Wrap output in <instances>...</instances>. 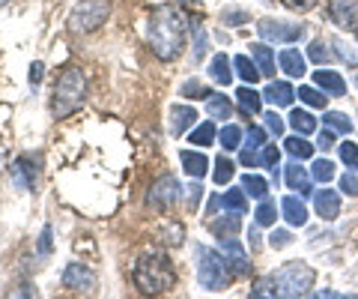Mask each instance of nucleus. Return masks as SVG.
<instances>
[{
    "mask_svg": "<svg viewBox=\"0 0 358 299\" xmlns=\"http://www.w3.org/2000/svg\"><path fill=\"white\" fill-rule=\"evenodd\" d=\"M209 75H212V78H215L218 84H230V81H233V66H230L227 54H215V57H212Z\"/></svg>",
    "mask_w": 358,
    "mask_h": 299,
    "instance_id": "obj_22",
    "label": "nucleus"
},
{
    "mask_svg": "<svg viewBox=\"0 0 358 299\" xmlns=\"http://www.w3.org/2000/svg\"><path fill=\"white\" fill-rule=\"evenodd\" d=\"M329 18L341 30H358V0H329Z\"/></svg>",
    "mask_w": 358,
    "mask_h": 299,
    "instance_id": "obj_9",
    "label": "nucleus"
},
{
    "mask_svg": "<svg viewBox=\"0 0 358 299\" xmlns=\"http://www.w3.org/2000/svg\"><path fill=\"white\" fill-rule=\"evenodd\" d=\"M281 209H284V218L289 221L293 228H305L308 221V207L301 201V195H287L281 201Z\"/></svg>",
    "mask_w": 358,
    "mask_h": 299,
    "instance_id": "obj_11",
    "label": "nucleus"
},
{
    "mask_svg": "<svg viewBox=\"0 0 358 299\" xmlns=\"http://www.w3.org/2000/svg\"><path fill=\"white\" fill-rule=\"evenodd\" d=\"M39 78H42V66L36 63V66H33V69H30V81H33V84H36Z\"/></svg>",
    "mask_w": 358,
    "mask_h": 299,
    "instance_id": "obj_53",
    "label": "nucleus"
},
{
    "mask_svg": "<svg viewBox=\"0 0 358 299\" xmlns=\"http://www.w3.org/2000/svg\"><path fill=\"white\" fill-rule=\"evenodd\" d=\"M221 249H224V258H227V260L233 263V270H236L239 275H245V272L251 270L248 258H245V249H242L233 237H221Z\"/></svg>",
    "mask_w": 358,
    "mask_h": 299,
    "instance_id": "obj_12",
    "label": "nucleus"
},
{
    "mask_svg": "<svg viewBox=\"0 0 358 299\" xmlns=\"http://www.w3.org/2000/svg\"><path fill=\"white\" fill-rule=\"evenodd\" d=\"M179 93H182V96H188V99H209L212 96V90H209V87L206 84H200V81H185L182 87H179Z\"/></svg>",
    "mask_w": 358,
    "mask_h": 299,
    "instance_id": "obj_39",
    "label": "nucleus"
},
{
    "mask_svg": "<svg viewBox=\"0 0 358 299\" xmlns=\"http://www.w3.org/2000/svg\"><path fill=\"white\" fill-rule=\"evenodd\" d=\"M313 209H317V216L322 221H331L341 216V195L331 192V189H320L313 195Z\"/></svg>",
    "mask_w": 358,
    "mask_h": 299,
    "instance_id": "obj_10",
    "label": "nucleus"
},
{
    "mask_svg": "<svg viewBox=\"0 0 358 299\" xmlns=\"http://www.w3.org/2000/svg\"><path fill=\"white\" fill-rule=\"evenodd\" d=\"M233 63H236V72H239V78L245 84H257V78H260V66H257L251 57H245V54H239V57H233Z\"/></svg>",
    "mask_w": 358,
    "mask_h": 299,
    "instance_id": "obj_28",
    "label": "nucleus"
},
{
    "mask_svg": "<svg viewBox=\"0 0 358 299\" xmlns=\"http://www.w3.org/2000/svg\"><path fill=\"white\" fill-rule=\"evenodd\" d=\"M206 111L215 120H230V114H233V102L224 93H212L209 99H206Z\"/></svg>",
    "mask_w": 358,
    "mask_h": 299,
    "instance_id": "obj_26",
    "label": "nucleus"
},
{
    "mask_svg": "<svg viewBox=\"0 0 358 299\" xmlns=\"http://www.w3.org/2000/svg\"><path fill=\"white\" fill-rule=\"evenodd\" d=\"M331 144H334V132H331V129L322 132V135H320V150H322V153L331 150Z\"/></svg>",
    "mask_w": 358,
    "mask_h": 299,
    "instance_id": "obj_50",
    "label": "nucleus"
},
{
    "mask_svg": "<svg viewBox=\"0 0 358 299\" xmlns=\"http://www.w3.org/2000/svg\"><path fill=\"white\" fill-rule=\"evenodd\" d=\"M197 201H200V186L194 183L192 189H188V207H192V209H197Z\"/></svg>",
    "mask_w": 358,
    "mask_h": 299,
    "instance_id": "obj_52",
    "label": "nucleus"
},
{
    "mask_svg": "<svg viewBox=\"0 0 358 299\" xmlns=\"http://www.w3.org/2000/svg\"><path fill=\"white\" fill-rule=\"evenodd\" d=\"M87 99V78L78 66H66L60 72L57 84H54V114L57 117H69Z\"/></svg>",
    "mask_w": 358,
    "mask_h": 299,
    "instance_id": "obj_3",
    "label": "nucleus"
},
{
    "mask_svg": "<svg viewBox=\"0 0 358 299\" xmlns=\"http://www.w3.org/2000/svg\"><path fill=\"white\" fill-rule=\"evenodd\" d=\"M179 4H185V6H197L200 0H179Z\"/></svg>",
    "mask_w": 358,
    "mask_h": 299,
    "instance_id": "obj_54",
    "label": "nucleus"
},
{
    "mask_svg": "<svg viewBox=\"0 0 358 299\" xmlns=\"http://www.w3.org/2000/svg\"><path fill=\"white\" fill-rule=\"evenodd\" d=\"M299 99L305 102L308 108H326V93L322 90H313V87H299Z\"/></svg>",
    "mask_w": 358,
    "mask_h": 299,
    "instance_id": "obj_36",
    "label": "nucleus"
},
{
    "mask_svg": "<svg viewBox=\"0 0 358 299\" xmlns=\"http://www.w3.org/2000/svg\"><path fill=\"white\" fill-rule=\"evenodd\" d=\"M63 284L72 287V291H90V287H93V275H90V270L81 267V263H69L63 272Z\"/></svg>",
    "mask_w": 358,
    "mask_h": 299,
    "instance_id": "obj_15",
    "label": "nucleus"
},
{
    "mask_svg": "<svg viewBox=\"0 0 358 299\" xmlns=\"http://www.w3.org/2000/svg\"><path fill=\"white\" fill-rule=\"evenodd\" d=\"M266 99L275 108H289V105H293V99H296V87L287 84V81H272L266 87Z\"/></svg>",
    "mask_w": 358,
    "mask_h": 299,
    "instance_id": "obj_14",
    "label": "nucleus"
},
{
    "mask_svg": "<svg viewBox=\"0 0 358 299\" xmlns=\"http://www.w3.org/2000/svg\"><path fill=\"white\" fill-rule=\"evenodd\" d=\"M239 213H230V216H221V218H215V221H212V225H209V230H212V234H215V237H236L239 234Z\"/></svg>",
    "mask_w": 358,
    "mask_h": 299,
    "instance_id": "obj_24",
    "label": "nucleus"
},
{
    "mask_svg": "<svg viewBox=\"0 0 358 299\" xmlns=\"http://www.w3.org/2000/svg\"><path fill=\"white\" fill-rule=\"evenodd\" d=\"M188 25L173 6H159L150 15V46L159 60H176L185 51Z\"/></svg>",
    "mask_w": 358,
    "mask_h": 299,
    "instance_id": "obj_1",
    "label": "nucleus"
},
{
    "mask_svg": "<svg viewBox=\"0 0 358 299\" xmlns=\"http://www.w3.org/2000/svg\"><path fill=\"white\" fill-rule=\"evenodd\" d=\"M179 192H182V189H179V183L173 180V176H162V180H155L152 189L147 192V204L152 209H167V207L176 204Z\"/></svg>",
    "mask_w": 358,
    "mask_h": 299,
    "instance_id": "obj_8",
    "label": "nucleus"
},
{
    "mask_svg": "<svg viewBox=\"0 0 358 299\" xmlns=\"http://www.w3.org/2000/svg\"><path fill=\"white\" fill-rule=\"evenodd\" d=\"M3 4H6V0H0V6H3Z\"/></svg>",
    "mask_w": 358,
    "mask_h": 299,
    "instance_id": "obj_55",
    "label": "nucleus"
},
{
    "mask_svg": "<svg viewBox=\"0 0 358 299\" xmlns=\"http://www.w3.org/2000/svg\"><path fill=\"white\" fill-rule=\"evenodd\" d=\"M251 57L257 60V66H260V72L266 75V78H275V54L268 51L263 42H254L251 46Z\"/></svg>",
    "mask_w": 358,
    "mask_h": 299,
    "instance_id": "obj_21",
    "label": "nucleus"
},
{
    "mask_svg": "<svg viewBox=\"0 0 358 299\" xmlns=\"http://www.w3.org/2000/svg\"><path fill=\"white\" fill-rule=\"evenodd\" d=\"M355 33H358V30H355Z\"/></svg>",
    "mask_w": 358,
    "mask_h": 299,
    "instance_id": "obj_56",
    "label": "nucleus"
},
{
    "mask_svg": "<svg viewBox=\"0 0 358 299\" xmlns=\"http://www.w3.org/2000/svg\"><path fill=\"white\" fill-rule=\"evenodd\" d=\"M266 129L275 132V135H281V132H284V120L278 117L275 111H268V114H266Z\"/></svg>",
    "mask_w": 358,
    "mask_h": 299,
    "instance_id": "obj_47",
    "label": "nucleus"
},
{
    "mask_svg": "<svg viewBox=\"0 0 358 299\" xmlns=\"http://www.w3.org/2000/svg\"><path fill=\"white\" fill-rule=\"evenodd\" d=\"M313 84H320V90L329 93V96H343L346 93L343 78L338 72H331V69H320L317 75H313Z\"/></svg>",
    "mask_w": 358,
    "mask_h": 299,
    "instance_id": "obj_18",
    "label": "nucleus"
},
{
    "mask_svg": "<svg viewBox=\"0 0 358 299\" xmlns=\"http://www.w3.org/2000/svg\"><path fill=\"white\" fill-rule=\"evenodd\" d=\"M245 135H248V147H245V150H251V153H263V147H266V129L251 126L248 132H245ZM260 159H263V156H260Z\"/></svg>",
    "mask_w": 358,
    "mask_h": 299,
    "instance_id": "obj_40",
    "label": "nucleus"
},
{
    "mask_svg": "<svg viewBox=\"0 0 358 299\" xmlns=\"http://www.w3.org/2000/svg\"><path fill=\"white\" fill-rule=\"evenodd\" d=\"M268 239H272V246H287V242L293 239V234H289V230H272Z\"/></svg>",
    "mask_w": 358,
    "mask_h": 299,
    "instance_id": "obj_48",
    "label": "nucleus"
},
{
    "mask_svg": "<svg viewBox=\"0 0 358 299\" xmlns=\"http://www.w3.org/2000/svg\"><path fill=\"white\" fill-rule=\"evenodd\" d=\"M212 180H215L218 186H227L233 180V162H230V156H218L215 159V174H212Z\"/></svg>",
    "mask_w": 358,
    "mask_h": 299,
    "instance_id": "obj_35",
    "label": "nucleus"
},
{
    "mask_svg": "<svg viewBox=\"0 0 358 299\" xmlns=\"http://www.w3.org/2000/svg\"><path fill=\"white\" fill-rule=\"evenodd\" d=\"M242 189H245V195L263 201V197L268 195V180H266V176H260V174H245L242 176Z\"/></svg>",
    "mask_w": 358,
    "mask_h": 299,
    "instance_id": "obj_27",
    "label": "nucleus"
},
{
    "mask_svg": "<svg viewBox=\"0 0 358 299\" xmlns=\"http://www.w3.org/2000/svg\"><path fill=\"white\" fill-rule=\"evenodd\" d=\"M242 21H248V15H242L239 9H230V13H224V25H242Z\"/></svg>",
    "mask_w": 358,
    "mask_h": 299,
    "instance_id": "obj_49",
    "label": "nucleus"
},
{
    "mask_svg": "<svg viewBox=\"0 0 358 299\" xmlns=\"http://www.w3.org/2000/svg\"><path fill=\"white\" fill-rule=\"evenodd\" d=\"M13 174H15V180L24 186V189H36V162H33L30 156H21L15 165H13Z\"/></svg>",
    "mask_w": 358,
    "mask_h": 299,
    "instance_id": "obj_20",
    "label": "nucleus"
},
{
    "mask_svg": "<svg viewBox=\"0 0 358 299\" xmlns=\"http://www.w3.org/2000/svg\"><path fill=\"white\" fill-rule=\"evenodd\" d=\"M308 57H310V63H317V66H326V63L331 60V54H329V48L322 46V42H310V48H308Z\"/></svg>",
    "mask_w": 358,
    "mask_h": 299,
    "instance_id": "obj_41",
    "label": "nucleus"
},
{
    "mask_svg": "<svg viewBox=\"0 0 358 299\" xmlns=\"http://www.w3.org/2000/svg\"><path fill=\"white\" fill-rule=\"evenodd\" d=\"M254 221H257L260 228H275V221H278L275 201H266V197H263V204L254 209Z\"/></svg>",
    "mask_w": 358,
    "mask_h": 299,
    "instance_id": "obj_33",
    "label": "nucleus"
},
{
    "mask_svg": "<svg viewBox=\"0 0 358 299\" xmlns=\"http://www.w3.org/2000/svg\"><path fill=\"white\" fill-rule=\"evenodd\" d=\"M176 281L173 263L164 251H143L138 258V267H134V284H138L141 293H164L171 291Z\"/></svg>",
    "mask_w": 358,
    "mask_h": 299,
    "instance_id": "obj_2",
    "label": "nucleus"
},
{
    "mask_svg": "<svg viewBox=\"0 0 358 299\" xmlns=\"http://www.w3.org/2000/svg\"><path fill=\"white\" fill-rule=\"evenodd\" d=\"M310 176L326 186L329 180H334V165L329 159H317V162H313V168H310Z\"/></svg>",
    "mask_w": 358,
    "mask_h": 299,
    "instance_id": "obj_37",
    "label": "nucleus"
},
{
    "mask_svg": "<svg viewBox=\"0 0 358 299\" xmlns=\"http://www.w3.org/2000/svg\"><path fill=\"white\" fill-rule=\"evenodd\" d=\"M338 153H341V162L346 165V168H350V171H358V144L343 141Z\"/></svg>",
    "mask_w": 358,
    "mask_h": 299,
    "instance_id": "obj_38",
    "label": "nucleus"
},
{
    "mask_svg": "<svg viewBox=\"0 0 358 299\" xmlns=\"http://www.w3.org/2000/svg\"><path fill=\"white\" fill-rule=\"evenodd\" d=\"M322 126L331 129L334 135H350V132H352V120L346 114H341V111H326V114H322Z\"/></svg>",
    "mask_w": 358,
    "mask_h": 299,
    "instance_id": "obj_23",
    "label": "nucleus"
},
{
    "mask_svg": "<svg viewBox=\"0 0 358 299\" xmlns=\"http://www.w3.org/2000/svg\"><path fill=\"white\" fill-rule=\"evenodd\" d=\"M268 279H272L275 296H301L313 287V279H317V275H313V270L305 260H287L268 275Z\"/></svg>",
    "mask_w": 358,
    "mask_h": 299,
    "instance_id": "obj_4",
    "label": "nucleus"
},
{
    "mask_svg": "<svg viewBox=\"0 0 358 299\" xmlns=\"http://www.w3.org/2000/svg\"><path fill=\"white\" fill-rule=\"evenodd\" d=\"M334 51H338V57H341L343 63H350V66H355V63H358V54H355L350 46H346V42H341V39H338V42H334Z\"/></svg>",
    "mask_w": 358,
    "mask_h": 299,
    "instance_id": "obj_43",
    "label": "nucleus"
},
{
    "mask_svg": "<svg viewBox=\"0 0 358 299\" xmlns=\"http://www.w3.org/2000/svg\"><path fill=\"white\" fill-rule=\"evenodd\" d=\"M260 156H263V165H266V168H272V171H278V162H281V150H278V147H275V144H266V147H263V153H260Z\"/></svg>",
    "mask_w": 358,
    "mask_h": 299,
    "instance_id": "obj_42",
    "label": "nucleus"
},
{
    "mask_svg": "<svg viewBox=\"0 0 358 299\" xmlns=\"http://www.w3.org/2000/svg\"><path fill=\"white\" fill-rule=\"evenodd\" d=\"M200 284L206 291H224L230 284V267L224 254L212 249H200Z\"/></svg>",
    "mask_w": 358,
    "mask_h": 299,
    "instance_id": "obj_6",
    "label": "nucleus"
},
{
    "mask_svg": "<svg viewBox=\"0 0 358 299\" xmlns=\"http://www.w3.org/2000/svg\"><path fill=\"white\" fill-rule=\"evenodd\" d=\"M278 66H281L289 78H301V75H305V54L296 48H287V51H281V57H278Z\"/></svg>",
    "mask_w": 358,
    "mask_h": 299,
    "instance_id": "obj_19",
    "label": "nucleus"
},
{
    "mask_svg": "<svg viewBox=\"0 0 358 299\" xmlns=\"http://www.w3.org/2000/svg\"><path fill=\"white\" fill-rule=\"evenodd\" d=\"M221 207L230 213H248V201H245V189H227V195L221 197Z\"/></svg>",
    "mask_w": 358,
    "mask_h": 299,
    "instance_id": "obj_32",
    "label": "nucleus"
},
{
    "mask_svg": "<svg viewBox=\"0 0 358 299\" xmlns=\"http://www.w3.org/2000/svg\"><path fill=\"white\" fill-rule=\"evenodd\" d=\"M284 150L289 153V156H296L299 162L313 156V147L305 141V135H293V138H287V141H284Z\"/></svg>",
    "mask_w": 358,
    "mask_h": 299,
    "instance_id": "obj_30",
    "label": "nucleus"
},
{
    "mask_svg": "<svg viewBox=\"0 0 358 299\" xmlns=\"http://www.w3.org/2000/svg\"><path fill=\"white\" fill-rule=\"evenodd\" d=\"M179 162H182V171L188 176H197V180H203L206 171H209V159L203 156V153H194V150L179 153Z\"/></svg>",
    "mask_w": 358,
    "mask_h": 299,
    "instance_id": "obj_17",
    "label": "nucleus"
},
{
    "mask_svg": "<svg viewBox=\"0 0 358 299\" xmlns=\"http://www.w3.org/2000/svg\"><path fill=\"white\" fill-rule=\"evenodd\" d=\"M203 51H206V30L194 27V57L200 60V57H203Z\"/></svg>",
    "mask_w": 358,
    "mask_h": 299,
    "instance_id": "obj_46",
    "label": "nucleus"
},
{
    "mask_svg": "<svg viewBox=\"0 0 358 299\" xmlns=\"http://www.w3.org/2000/svg\"><path fill=\"white\" fill-rule=\"evenodd\" d=\"M215 132H218V129L212 126V123H200V126H197L194 132H188V141H192L194 147H209V144L218 138Z\"/></svg>",
    "mask_w": 358,
    "mask_h": 299,
    "instance_id": "obj_34",
    "label": "nucleus"
},
{
    "mask_svg": "<svg viewBox=\"0 0 358 299\" xmlns=\"http://www.w3.org/2000/svg\"><path fill=\"white\" fill-rule=\"evenodd\" d=\"M39 251H42V254H48V251H51V230H48V228L42 230V239H39Z\"/></svg>",
    "mask_w": 358,
    "mask_h": 299,
    "instance_id": "obj_51",
    "label": "nucleus"
},
{
    "mask_svg": "<svg viewBox=\"0 0 358 299\" xmlns=\"http://www.w3.org/2000/svg\"><path fill=\"white\" fill-rule=\"evenodd\" d=\"M110 15V4L108 0H84L75 6V13L69 18V30L72 33H93L108 21Z\"/></svg>",
    "mask_w": 358,
    "mask_h": 299,
    "instance_id": "obj_5",
    "label": "nucleus"
},
{
    "mask_svg": "<svg viewBox=\"0 0 358 299\" xmlns=\"http://www.w3.org/2000/svg\"><path fill=\"white\" fill-rule=\"evenodd\" d=\"M257 33H260L266 42H296V39H301L305 27L289 25V21H278V18H263L260 25H257Z\"/></svg>",
    "mask_w": 358,
    "mask_h": 299,
    "instance_id": "obj_7",
    "label": "nucleus"
},
{
    "mask_svg": "<svg viewBox=\"0 0 358 299\" xmlns=\"http://www.w3.org/2000/svg\"><path fill=\"white\" fill-rule=\"evenodd\" d=\"M289 126H293L299 135H310V132H317V120H313V114H308V111L293 108V114H289Z\"/></svg>",
    "mask_w": 358,
    "mask_h": 299,
    "instance_id": "obj_29",
    "label": "nucleus"
},
{
    "mask_svg": "<svg viewBox=\"0 0 358 299\" xmlns=\"http://www.w3.org/2000/svg\"><path fill=\"white\" fill-rule=\"evenodd\" d=\"M341 192L350 195V197L358 195V176H355V174H343V176H341Z\"/></svg>",
    "mask_w": 358,
    "mask_h": 299,
    "instance_id": "obj_44",
    "label": "nucleus"
},
{
    "mask_svg": "<svg viewBox=\"0 0 358 299\" xmlns=\"http://www.w3.org/2000/svg\"><path fill=\"white\" fill-rule=\"evenodd\" d=\"M242 135H245V129H242V126L227 123V126L218 132V141H221V147H224V150H236L239 144H242Z\"/></svg>",
    "mask_w": 358,
    "mask_h": 299,
    "instance_id": "obj_31",
    "label": "nucleus"
},
{
    "mask_svg": "<svg viewBox=\"0 0 358 299\" xmlns=\"http://www.w3.org/2000/svg\"><path fill=\"white\" fill-rule=\"evenodd\" d=\"M236 102H239V111H245V114H260L263 111V99L257 90H251V87H242V90L236 93Z\"/></svg>",
    "mask_w": 358,
    "mask_h": 299,
    "instance_id": "obj_25",
    "label": "nucleus"
},
{
    "mask_svg": "<svg viewBox=\"0 0 358 299\" xmlns=\"http://www.w3.org/2000/svg\"><path fill=\"white\" fill-rule=\"evenodd\" d=\"M284 180H287V186L293 192H299V195H308L310 192V174L301 168L299 165V159L296 162H289L287 165V171H284Z\"/></svg>",
    "mask_w": 358,
    "mask_h": 299,
    "instance_id": "obj_16",
    "label": "nucleus"
},
{
    "mask_svg": "<svg viewBox=\"0 0 358 299\" xmlns=\"http://www.w3.org/2000/svg\"><path fill=\"white\" fill-rule=\"evenodd\" d=\"M194 123H197V108H192V105L171 108V129H173V135H185V132L192 129Z\"/></svg>",
    "mask_w": 358,
    "mask_h": 299,
    "instance_id": "obj_13",
    "label": "nucleus"
},
{
    "mask_svg": "<svg viewBox=\"0 0 358 299\" xmlns=\"http://www.w3.org/2000/svg\"><path fill=\"white\" fill-rule=\"evenodd\" d=\"M281 4L287 9H293V13H308V9H313L320 0H281Z\"/></svg>",
    "mask_w": 358,
    "mask_h": 299,
    "instance_id": "obj_45",
    "label": "nucleus"
}]
</instances>
